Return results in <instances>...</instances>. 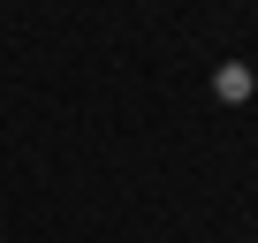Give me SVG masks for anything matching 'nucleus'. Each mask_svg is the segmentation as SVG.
<instances>
[{"instance_id":"f257e3e1","label":"nucleus","mask_w":258,"mask_h":243,"mask_svg":"<svg viewBox=\"0 0 258 243\" xmlns=\"http://www.w3.org/2000/svg\"><path fill=\"white\" fill-rule=\"evenodd\" d=\"M213 91H220V99H250V69H220Z\"/></svg>"}]
</instances>
